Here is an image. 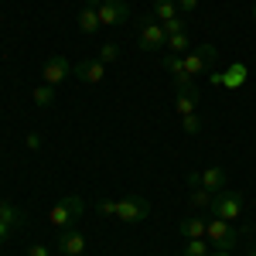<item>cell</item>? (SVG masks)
I'll list each match as a JSON object with an SVG mask.
<instances>
[{
	"label": "cell",
	"mask_w": 256,
	"mask_h": 256,
	"mask_svg": "<svg viewBox=\"0 0 256 256\" xmlns=\"http://www.w3.org/2000/svg\"><path fill=\"white\" fill-rule=\"evenodd\" d=\"M82 212H86V202H82L79 195H68V198H62L58 205L48 212V222H52V226L62 232V229H68V226H72Z\"/></svg>",
	"instance_id": "6da1fadb"
},
{
	"label": "cell",
	"mask_w": 256,
	"mask_h": 256,
	"mask_svg": "<svg viewBox=\"0 0 256 256\" xmlns=\"http://www.w3.org/2000/svg\"><path fill=\"white\" fill-rule=\"evenodd\" d=\"M205 239H212L218 250H229V253H232V246H236L239 232H236V226H232V222H226V218L212 216V218H205Z\"/></svg>",
	"instance_id": "7a4b0ae2"
},
{
	"label": "cell",
	"mask_w": 256,
	"mask_h": 256,
	"mask_svg": "<svg viewBox=\"0 0 256 256\" xmlns=\"http://www.w3.org/2000/svg\"><path fill=\"white\" fill-rule=\"evenodd\" d=\"M147 216H150V202L147 198H120L116 202V218L120 222H126V226H137V222H147Z\"/></svg>",
	"instance_id": "3957f363"
},
{
	"label": "cell",
	"mask_w": 256,
	"mask_h": 256,
	"mask_svg": "<svg viewBox=\"0 0 256 256\" xmlns=\"http://www.w3.org/2000/svg\"><path fill=\"white\" fill-rule=\"evenodd\" d=\"M212 216L226 218V222H236L242 216V195H239L236 188H226V192H218L216 202H212Z\"/></svg>",
	"instance_id": "277c9868"
},
{
	"label": "cell",
	"mask_w": 256,
	"mask_h": 256,
	"mask_svg": "<svg viewBox=\"0 0 256 256\" xmlns=\"http://www.w3.org/2000/svg\"><path fill=\"white\" fill-rule=\"evenodd\" d=\"M181 58H184L188 76L195 79V76H202V72H205V68L216 62V44H198V48H192V52H184Z\"/></svg>",
	"instance_id": "5b68a950"
},
{
	"label": "cell",
	"mask_w": 256,
	"mask_h": 256,
	"mask_svg": "<svg viewBox=\"0 0 256 256\" xmlns=\"http://www.w3.org/2000/svg\"><path fill=\"white\" fill-rule=\"evenodd\" d=\"M72 62L65 58V55H52V58L41 65V82H48V86H62V82L72 76Z\"/></svg>",
	"instance_id": "8992f818"
},
{
	"label": "cell",
	"mask_w": 256,
	"mask_h": 256,
	"mask_svg": "<svg viewBox=\"0 0 256 256\" xmlns=\"http://www.w3.org/2000/svg\"><path fill=\"white\" fill-rule=\"evenodd\" d=\"M188 181L198 184V188H205V192H212V195H218V192L229 188V174H226V168H205L202 174H188Z\"/></svg>",
	"instance_id": "52a82bcc"
},
{
	"label": "cell",
	"mask_w": 256,
	"mask_h": 256,
	"mask_svg": "<svg viewBox=\"0 0 256 256\" xmlns=\"http://www.w3.org/2000/svg\"><path fill=\"white\" fill-rule=\"evenodd\" d=\"M96 10H99V24H106V28H120V24L130 20V7H126V0H102Z\"/></svg>",
	"instance_id": "ba28073f"
},
{
	"label": "cell",
	"mask_w": 256,
	"mask_h": 256,
	"mask_svg": "<svg viewBox=\"0 0 256 256\" xmlns=\"http://www.w3.org/2000/svg\"><path fill=\"white\" fill-rule=\"evenodd\" d=\"M72 76L79 82H86V86H99V82L106 79V65L99 58H86V62H79L76 68H72Z\"/></svg>",
	"instance_id": "9c48e42d"
},
{
	"label": "cell",
	"mask_w": 256,
	"mask_h": 256,
	"mask_svg": "<svg viewBox=\"0 0 256 256\" xmlns=\"http://www.w3.org/2000/svg\"><path fill=\"white\" fill-rule=\"evenodd\" d=\"M164 44H168V34H164L160 20H147V24L140 28V48H144V52H158Z\"/></svg>",
	"instance_id": "30bf717a"
},
{
	"label": "cell",
	"mask_w": 256,
	"mask_h": 256,
	"mask_svg": "<svg viewBox=\"0 0 256 256\" xmlns=\"http://www.w3.org/2000/svg\"><path fill=\"white\" fill-rule=\"evenodd\" d=\"M202 96H198L195 86H184V89H174V113L178 116H188V113H195Z\"/></svg>",
	"instance_id": "8fae6325"
},
{
	"label": "cell",
	"mask_w": 256,
	"mask_h": 256,
	"mask_svg": "<svg viewBox=\"0 0 256 256\" xmlns=\"http://www.w3.org/2000/svg\"><path fill=\"white\" fill-rule=\"evenodd\" d=\"M58 250H62V256H82L86 253V236L76 232V229H62L58 232Z\"/></svg>",
	"instance_id": "7c38bea8"
},
{
	"label": "cell",
	"mask_w": 256,
	"mask_h": 256,
	"mask_svg": "<svg viewBox=\"0 0 256 256\" xmlns=\"http://www.w3.org/2000/svg\"><path fill=\"white\" fill-rule=\"evenodd\" d=\"M164 68L174 76V89L192 86V76H188V68H184V58H181V55H168V58H164Z\"/></svg>",
	"instance_id": "4fadbf2b"
},
{
	"label": "cell",
	"mask_w": 256,
	"mask_h": 256,
	"mask_svg": "<svg viewBox=\"0 0 256 256\" xmlns=\"http://www.w3.org/2000/svg\"><path fill=\"white\" fill-rule=\"evenodd\" d=\"M178 232L184 239H205V218L202 216H184L178 222Z\"/></svg>",
	"instance_id": "5bb4252c"
},
{
	"label": "cell",
	"mask_w": 256,
	"mask_h": 256,
	"mask_svg": "<svg viewBox=\"0 0 256 256\" xmlns=\"http://www.w3.org/2000/svg\"><path fill=\"white\" fill-rule=\"evenodd\" d=\"M99 28H102V24H99V10L86 4V7L79 10V31H82V34H96Z\"/></svg>",
	"instance_id": "9a60e30c"
},
{
	"label": "cell",
	"mask_w": 256,
	"mask_h": 256,
	"mask_svg": "<svg viewBox=\"0 0 256 256\" xmlns=\"http://www.w3.org/2000/svg\"><path fill=\"white\" fill-rule=\"evenodd\" d=\"M31 96H34V102H38L41 110H48V106L55 102V86H48V82H38Z\"/></svg>",
	"instance_id": "2e32d148"
},
{
	"label": "cell",
	"mask_w": 256,
	"mask_h": 256,
	"mask_svg": "<svg viewBox=\"0 0 256 256\" xmlns=\"http://www.w3.org/2000/svg\"><path fill=\"white\" fill-rule=\"evenodd\" d=\"M0 218L14 229V226H20V222H24V212H20L18 205H10V202H0Z\"/></svg>",
	"instance_id": "e0dca14e"
},
{
	"label": "cell",
	"mask_w": 256,
	"mask_h": 256,
	"mask_svg": "<svg viewBox=\"0 0 256 256\" xmlns=\"http://www.w3.org/2000/svg\"><path fill=\"white\" fill-rule=\"evenodd\" d=\"M168 48H171V55H184V52H192V38H188V31H178L168 38Z\"/></svg>",
	"instance_id": "ac0fdd59"
},
{
	"label": "cell",
	"mask_w": 256,
	"mask_h": 256,
	"mask_svg": "<svg viewBox=\"0 0 256 256\" xmlns=\"http://www.w3.org/2000/svg\"><path fill=\"white\" fill-rule=\"evenodd\" d=\"M154 14H158L160 24H164V20H174L178 18V4L174 0H154Z\"/></svg>",
	"instance_id": "d6986e66"
},
{
	"label": "cell",
	"mask_w": 256,
	"mask_h": 256,
	"mask_svg": "<svg viewBox=\"0 0 256 256\" xmlns=\"http://www.w3.org/2000/svg\"><path fill=\"white\" fill-rule=\"evenodd\" d=\"M246 82V65H232L226 76H222V86H229V89H239Z\"/></svg>",
	"instance_id": "ffe728a7"
},
{
	"label": "cell",
	"mask_w": 256,
	"mask_h": 256,
	"mask_svg": "<svg viewBox=\"0 0 256 256\" xmlns=\"http://www.w3.org/2000/svg\"><path fill=\"white\" fill-rule=\"evenodd\" d=\"M212 202H216V195L195 184V192H192V205H195V208H208V212H212Z\"/></svg>",
	"instance_id": "44dd1931"
},
{
	"label": "cell",
	"mask_w": 256,
	"mask_h": 256,
	"mask_svg": "<svg viewBox=\"0 0 256 256\" xmlns=\"http://www.w3.org/2000/svg\"><path fill=\"white\" fill-rule=\"evenodd\" d=\"M184 253L188 256H208V242L205 239H184Z\"/></svg>",
	"instance_id": "7402d4cb"
},
{
	"label": "cell",
	"mask_w": 256,
	"mask_h": 256,
	"mask_svg": "<svg viewBox=\"0 0 256 256\" xmlns=\"http://www.w3.org/2000/svg\"><path fill=\"white\" fill-rule=\"evenodd\" d=\"M120 58V44H113V41H106L102 48H99V62L106 65V62H116Z\"/></svg>",
	"instance_id": "603a6c76"
},
{
	"label": "cell",
	"mask_w": 256,
	"mask_h": 256,
	"mask_svg": "<svg viewBox=\"0 0 256 256\" xmlns=\"http://www.w3.org/2000/svg\"><path fill=\"white\" fill-rule=\"evenodd\" d=\"M181 130H184V134H198V130H202V116H198V113L181 116Z\"/></svg>",
	"instance_id": "cb8c5ba5"
},
{
	"label": "cell",
	"mask_w": 256,
	"mask_h": 256,
	"mask_svg": "<svg viewBox=\"0 0 256 256\" xmlns=\"http://www.w3.org/2000/svg\"><path fill=\"white\" fill-rule=\"evenodd\" d=\"M160 28H164V34L171 38V34H178V31H184V20H181V18H174V20H164Z\"/></svg>",
	"instance_id": "d4e9b609"
},
{
	"label": "cell",
	"mask_w": 256,
	"mask_h": 256,
	"mask_svg": "<svg viewBox=\"0 0 256 256\" xmlns=\"http://www.w3.org/2000/svg\"><path fill=\"white\" fill-rule=\"evenodd\" d=\"M96 212H99V216H116V202H110V198H106V202H99Z\"/></svg>",
	"instance_id": "484cf974"
},
{
	"label": "cell",
	"mask_w": 256,
	"mask_h": 256,
	"mask_svg": "<svg viewBox=\"0 0 256 256\" xmlns=\"http://www.w3.org/2000/svg\"><path fill=\"white\" fill-rule=\"evenodd\" d=\"M174 4H178V10H181V14H192V10L198 7V0H174Z\"/></svg>",
	"instance_id": "4316f807"
},
{
	"label": "cell",
	"mask_w": 256,
	"mask_h": 256,
	"mask_svg": "<svg viewBox=\"0 0 256 256\" xmlns=\"http://www.w3.org/2000/svg\"><path fill=\"white\" fill-rule=\"evenodd\" d=\"M28 256H52V253H48V246H41V242H38V246L28 250Z\"/></svg>",
	"instance_id": "83f0119b"
},
{
	"label": "cell",
	"mask_w": 256,
	"mask_h": 256,
	"mask_svg": "<svg viewBox=\"0 0 256 256\" xmlns=\"http://www.w3.org/2000/svg\"><path fill=\"white\" fill-rule=\"evenodd\" d=\"M7 239H10V226L0 218V242H7Z\"/></svg>",
	"instance_id": "f1b7e54d"
},
{
	"label": "cell",
	"mask_w": 256,
	"mask_h": 256,
	"mask_svg": "<svg viewBox=\"0 0 256 256\" xmlns=\"http://www.w3.org/2000/svg\"><path fill=\"white\" fill-rule=\"evenodd\" d=\"M28 147H31V150H38V147H41V137H34V134H31V137H28Z\"/></svg>",
	"instance_id": "f546056e"
},
{
	"label": "cell",
	"mask_w": 256,
	"mask_h": 256,
	"mask_svg": "<svg viewBox=\"0 0 256 256\" xmlns=\"http://www.w3.org/2000/svg\"><path fill=\"white\" fill-rule=\"evenodd\" d=\"M212 256H232V253H229V250H218V253H212Z\"/></svg>",
	"instance_id": "4dcf8cb0"
},
{
	"label": "cell",
	"mask_w": 256,
	"mask_h": 256,
	"mask_svg": "<svg viewBox=\"0 0 256 256\" xmlns=\"http://www.w3.org/2000/svg\"><path fill=\"white\" fill-rule=\"evenodd\" d=\"M86 4H89V7H99V4H102V0H86Z\"/></svg>",
	"instance_id": "1f68e13d"
},
{
	"label": "cell",
	"mask_w": 256,
	"mask_h": 256,
	"mask_svg": "<svg viewBox=\"0 0 256 256\" xmlns=\"http://www.w3.org/2000/svg\"><path fill=\"white\" fill-rule=\"evenodd\" d=\"M253 20H256V4H253Z\"/></svg>",
	"instance_id": "d6a6232c"
},
{
	"label": "cell",
	"mask_w": 256,
	"mask_h": 256,
	"mask_svg": "<svg viewBox=\"0 0 256 256\" xmlns=\"http://www.w3.org/2000/svg\"><path fill=\"white\" fill-rule=\"evenodd\" d=\"M250 256H256V250H253V253H250Z\"/></svg>",
	"instance_id": "836d02e7"
},
{
	"label": "cell",
	"mask_w": 256,
	"mask_h": 256,
	"mask_svg": "<svg viewBox=\"0 0 256 256\" xmlns=\"http://www.w3.org/2000/svg\"><path fill=\"white\" fill-rule=\"evenodd\" d=\"M181 256H188V253H181Z\"/></svg>",
	"instance_id": "e575fe53"
},
{
	"label": "cell",
	"mask_w": 256,
	"mask_h": 256,
	"mask_svg": "<svg viewBox=\"0 0 256 256\" xmlns=\"http://www.w3.org/2000/svg\"><path fill=\"white\" fill-rule=\"evenodd\" d=\"M253 4H256V0H253Z\"/></svg>",
	"instance_id": "d590c367"
}]
</instances>
